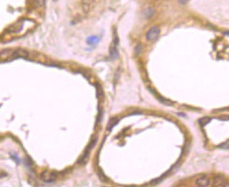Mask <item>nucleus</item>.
Instances as JSON below:
<instances>
[{
  "label": "nucleus",
  "mask_w": 229,
  "mask_h": 187,
  "mask_svg": "<svg viewBox=\"0 0 229 187\" xmlns=\"http://www.w3.org/2000/svg\"><path fill=\"white\" fill-rule=\"evenodd\" d=\"M41 179L45 182H53L56 181L57 179V174L48 171H45L44 172H42L41 174Z\"/></svg>",
  "instance_id": "1"
},
{
  "label": "nucleus",
  "mask_w": 229,
  "mask_h": 187,
  "mask_svg": "<svg viewBox=\"0 0 229 187\" xmlns=\"http://www.w3.org/2000/svg\"><path fill=\"white\" fill-rule=\"evenodd\" d=\"M159 33H161V30L158 26H154L152 27L148 33H147V39L149 41H154L155 39H157V37L159 36Z\"/></svg>",
  "instance_id": "2"
},
{
  "label": "nucleus",
  "mask_w": 229,
  "mask_h": 187,
  "mask_svg": "<svg viewBox=\"0 0 229 187\" xmlns=\"http://www.w3.org/2000/svg\"><path fill=\"white\" fill-rule=\"evenodd\" d=\"M28 56H29V52L27 50H25L23 48H18V49L14 50L11 59H15V58H28Z\"/></svg>",
  "instance_id": "3"
},
{
  "label": "nucleus",
  "mask_w": 229,
  "mask_h": 187,
  "mask_svg": "<svg viewBox=\"0 0 229 187\" xmlns=\"http://www.w3.org/2000/svg\"><path fill=\"white\" fill-rule=\"evenodd\" d=\"M13 49H4L0 52V60H10L12 58Z\"/></svg>",
  "instance_id": "4"
},
{
  "label": "nucleus",
  "mask_w": 229,
  "mask_h": 187,
  "mask_svg": "<svg viewBox=\"0 0 229 187\" xmlns=\"http://www.w3.org/2000/svg\"><path fill=\"white\" fill-rule=\"evenodd\" d=\"M196 184L198 186H209L211 184V182L210 179H208L206 176H202L196 181Z\"/></svg>",
  "instance_id": "5"
},
{
  "label": "nucleus",
  "mask_w": 229,
  "mask_h": 187,
  "mask_svg": "<svg viewBox=\"0 0 229 187\" xmlns=\"http://www.w3.org/2000/svg\"><path fill=\"white\" fill-rule=\"evenodd\" d=\"M116 44H117V41L115 39V41L113 42V44H111L110 48V57L112 58H115L118 56V52H117V48H116Z\"/></svg>",
  "instance_id": "6"
},
{
  "label": "nucleus",
  "mask_w": 229,
  "mask_h": 187,
  "mask_svg": "<svg viewBox=\"0 0 229 187\" xmlns=\"http://www.w3.org/2000/svg\"><path fill=\"white\" fill-rule=\"evenodd\" d=\"M45 0H33V4L35 8H41L45 5Z\"/></svg>",
  "instance_id": "7"
},
{
  "label": "nucleus",
  "mask_w": 229,
  "mask_h": 187,
  "mask_svg": "<svg viewBox=\"0 0 229 187\" xmlns=\"http://www.w3.org/2000/svg\"><path fill=\"white\" fill-rule=\"evenodd\" d=\"M99 41V38L98 36H91L87 39V43L89 44H95Z\"/></svg>",
  "instance_id": "8"
},
{
  "label": "nucleus",
  "mask_w": 229,
  "mask_h": 187,
  "mask_svg": "<svg viewBox=\"0 0 229 187\" xmlns=\"http://www.w3.org/2000/svg\"><path fill=\"white\" fill-rule=\"evenodd\" d=\"M118 121H119V120H118L117 118H113V119H111L110 122H109V125H108V130L110 131V130L114 127V125L118 123Z\"/></svg>",
  "instance_id": "9"
},
{
  "label": "nucleus",
  "mask_w": 229,
  "mask_h": 187,
  "mask_svg": "<svg viewBox=\"0 0 229 187\" xmlns=\"http://www.w3.org/2000/svg\"><path fill=\"white\" fill-rule=\"evenodd\" d=\"M178 1L181 3V4H186L187 3V1H188V0H178Z\"/></svg>",
  "instance_id": "10"
},
{
  "label": "nucleus",
  "mask_w": 229,
  "mask_h": 187,
  "mask_svg": "<svg viewBox=\"0 0 229 187\" xmlns=\"http://www.w3.org/2000/svg\"><path fill=\"white\" fill-rule=\"evenodd\" d=\"M58 1V0H54V2H57Z\"/></svg>",
  "instance_id": "11"
}]
</instances>
